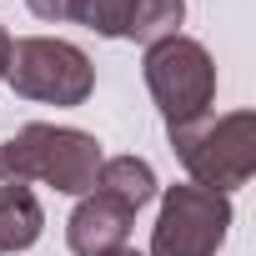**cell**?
Wrapping results in <instances>:
<instances>
[{
  "label": "cell",
  "mask_w": 256,
  "mask_h": 256,
  "mask_svg": "<svg viewBox=\"0 0 256 256\" xmlns=\"http://www.w3.org/2000/svg\"><path fill=\"white\" fill-rule=\"evenodd\" d=\"M26 6H30V16H36V20H50V26L70 20V0H26Z\"/></svg>",
  "instance_id": "cell-11"
},
{
  "label": "cell",
  "mask_w": 256,
  "mask_h": 256,
  "mask_svg": "<svg viewBox=\"0 0 256 256\" xmlns=\"http://www.w3.org/2000/svg\"><path fill=\"white\" fill-rule=\"evenodd\" d=\"M106 256H141V251H131V246H116V251H106Z\"/></svg>",
  "instance_id": "cell-13"
},
{
  "label": "cell",
  "mask_w": 256,
  "mask_h": 256,
  "mask_svg": "<svg viewBox=\"0 0 256 256\" xmlns=\"http://www.w3.org/2000/svg\"><path fill=\"white\" fill-rule=\"evenodd\" d=\"M131 221H136V216L126 211V206H116L110 196L90 191V196L76 201V211H70V221H66V246H70L76 256H106V251L126 246Z\"/></svg>",
  "instance_id": "cell-6"
},
{
  "label": "cell",
  "mask_w": 256,
  "mask_h": 256,
  "mask_svg": "<svg viewBox=\"0 0 256 256\" xmlns=\"http://www.w3.org/2000/svg\"><path fill=\"white\" fill-rule=\"evenodd\" d=\"M96 191L100 196H110L116 206H126V211H141V206H151L156 201V171H151V161H141V156H106L100 161V176H96Z\"/></svg>",
  "instance_id": "cell-7"
},
{
  "label": "cell",
  "mask_w": 256,
  "mask_h": 256,
  "mask_svg": "<svg viewBox=\"0 0 256 256\" xmlns=\"http://www.w3.org/2000/svg\"><path fill=\"white\" fill-rule=\"evenodd\" d=\"M70 20L106 36V40H126V20H131V0H70Z\"/></svg>",
  "instance_id": "cell-10"
},
{
  "label": "cell",
  "mask_w": 256,
  "mask_h": 256,
  "mask_svg": "<svg viewBox=\"0 0 256 256\" xmlns=\"http://www.w3.org/2000/svg\"><path fill=\"white\" fill-rule=\"evenodd\" d=\"M171 151L186 166L191 186L231 196L256 176V116L251 110H226V116H201L186 126H171Z\"/></svg>",
  "instance_id": "cell-2"
},
{
  "label": "cell",
  "mask_w": 256,
  "mask_h": 256,
  "mask_svg": "<svg viewBox=\"0 0 256 256\" xmlns=\"http://www.w3.org/2000/svg\"><path fill=\"white\" fill-rule=\"evenodd\" d=\"M100 141L80 126H50L30 120L0 146V186H56L66 196H90L100 176Z\"/></svg>",
  "instance_id": "cell-1"
},
{
  "label": "cell",
  "mask_w": 256,
  "mask_h": 256,
  "mask_svg": "<svg viewBox=\"0 0 256 256\" xmlns=\"http://www.w3.org/2000/svg\"><path fill=\"white\" fill-rule=\"evenodd\" d=\"M6 80H10L16 96L40 100V106H86L90 90H96V66L70 40L20 36V40H10Z\"/></svg>",
  "instance_id": "cell-4"
},
{
  "label": "cell",
  "mask_w": 256,
  "mask_h": 256,
  "mask_svg": "<svg viewBox=\"0 0 256 256\" xmlns=\"http://www.w3.org/2000/svg\"><path fill=\"white\" fill-rule=\"evenodd\" d=\"M46 231V211L30 186H0V256L30 251Z\"/></svg>",
  "instance_id": "cell-8"
},
{
  "label": "cell",
  "mask_w": 256,
  "mask_h": 256,
  "mask_svg": "<svg viewBox=\"0 0 256 256\" xmlns=\"http://www.w3.org/2000/svg\"><path fill=\"white\" fill-rule=\"evenodd\" d=\"M6 60H10V36H6V26H0V80H6Z\"/></svg>",
  "instance_id": "cell-12"
},
{
  "label": "cell",
  "mask_w": 256,
  "mask_h": 256,
  "mask_svg": "<svg viewBox=\"0 0 256 256\" xmlns=\"http://www.w3.org/2000/svg\"><path fill=\"white\" fill-rule=\"evenodd\" d=\"M146 90L166 120V131L171 126H186V120H201L211 116V100H216V60L201 40L191 36H171L161 46H146Z\"/></svg>",
  "instance_id": "cell-3"
},
{
  "label": "cell",
  "mask_w": 256,
  "mask_h": 256,
  "mask_svg": "<svg viewBox=\"0 0 256 256\" xmlns=\"http://www.w3.org/2000/svg\"><path fill=\"white\" fill-rule=\"evenodd\" d=\"M186 20V0H131V20H126V40L136 46H161L181 36Z\"/></svg>",
  "instance_id": "cell-9"
},
{
  "label": "cell",
  "mask_w": 256,
  "mask_h": 256,
  "mask_svg": "<svg viewBox=\"0 0 256 256\" xmlns=\"http://www.w3.org/2000/svg\"><path fill=\"white\" fill-rule=\"evenodd\" d=\"M231 231V196L206 186H166L151 231V256H216Z\"/></svg>",
  "instance_id": "cell-5"
}]
</instances>
